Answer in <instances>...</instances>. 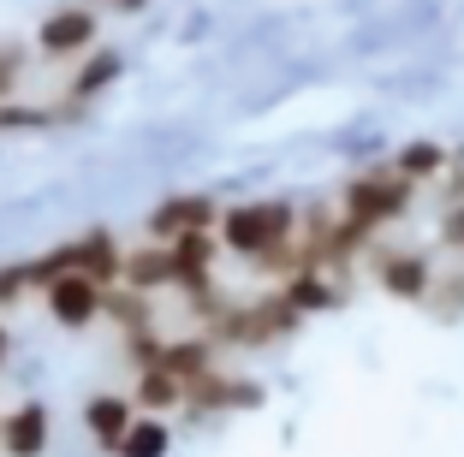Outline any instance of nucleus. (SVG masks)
Segmentation results:
<instances>
[{"label":"nucleus","instance_id":"nucleus-2","mask_svg":"<svg viewBox=\"0 0 464 457\" xmlns=\"http://www.w3.org/2000/svg\"><path fill=\"white\" fill-rule=\"evenodd\" d=\"M298 232H304V214H298V202H286V196L232 202L227 214H220V243H227L238 262H250V268H256L268 250L292 243Z\"/></svg>","mask_w":464,"mask_h":457},{"label":"nucleus","instance_id":"nucleus-6","mask_svg":"<svg viewBox=\"0 0 464 457\" xmlns=\"http://www.w3.org/2000/svg\"><path fill=\"white\" fill-rule=\"evenodd\" d=\"M220 214H227V208H220L215 196H173L150 214V238L173 243V238H191V232H215Z\"/></svg>","mask_w":464,"mask_h":457},{"label":"nucleus","instance_id":"nucleus-8","mask_svg":"<svg viewBox=\"0 0 464 457\" xmlns=\"http://www.w3.org/2000/svg\"><path fill=\"white\" fill-rule=\"evenodd\" d=\"M42 54L48 60H66V54H83L90 42H96V13L90 6H66V13H48L36 30Z\"/></svg>","mask_w":464,"mask_h":457},{"label":"nucleus","instance_id":"nucleus-3","mask_svg":"<svg viewBox=\"0 0 464 457\" xmlns=\"http://www.w3.org/2000/svg\"><path fill=\"white\" fill-rule=\"evenodd\" d=\"M304 327V315L286 303V291L274 285V291H262V297H232V309L220 315V327H215V338L220 345H245V350H262V345H280L286 333H298Z\"/></svg>","mask_w":464,"mask_h":457},{"label":"nucleus","instance_id":"nucleus-4","mask_svg":"<svg viewBox=\"0 0 464 457\" xmlns=\"http://www.w3.org/2000/svg\"><path fill=\"white\" fill-rule=\"evenodd\" d=\"M369 268H375V285L387 297H399V303H429L435 280H440V262L429 250H382L375 243V262Z\"/></svg>","mask_w":464,"mask_h":457},{"label":"nucleus","instance_id":"nucleus-14","mask_svg":"<svg viewBox=\"0 0 464 457\" xmlns=\"http://www.w3.org/2000/svg\"><path fill=\"white\" fill-rule=\"evenodd\" d=\"M280 291H286V303H292L298 315H322V309H334V303H340V285H334V273H328V268L298 273V280H286Z\"/></svg>","mask_w":464,"mask_h":457},{"label":"nucleus","instance_id":"nucleus-18","mask_svg":"<svg viewBox=\"0 0 464 457\" xmlns=\"http://www.w3.org/2000/svg\"><path fill=\"white\" fill-rule=\"evenodd\" d=\"M113 78H120V54H96L90 66L78 71V78H72V101H90V95H96V90H108Z\"/></svg>","mask_w":464,"mask_h":457},{"label":"nucleus","instance_id":"nucleus-5","mask_svg":"<svg viewBox=\"0 0 464 457\" xmlns=\"http://www.w3.org/2000/svg\"><path fill=\"white\" fill-rule=\"evenodd\" d=\"M48 315H54L66 333H78V327H90L102 315V303H108V291H102L90 273H60V280H48Z\"/></svg>","mask_w":464,"mask_h":457},{"label":"nucleus","instance_id":"nucleus-11","mask_svg":"<svg viewBox=\"0 0 464 457\" xmlns=\"http://www.w3.org/2000/svg\"><path fill=\"white\" fill-rule=\"evenodd\" d=\"M0 445L13 457H42L48 452V410L42 404H18L13 416L0 422Z\"/></svg>","mask_w":464,"mask_h":457},{"label":"nucleus","instance_id":"nucleus-7","mask_svg":"<svg viewBox=\"0 0 464 457\" xmlns=\"http://www.w3.org/2000/svg\"><path fill=\"white\" fill-rule=\"evenodd\" d=\"M185 404H191L197 416H220V410H256L262 404V386L256 380H238V375H203L185 386Z\"/></svg>","mask_w":464,"mask_h":457},{"label":"nucleus","instance_id":"nucleus-12","mask_svg":"<svg viewBox=\"0 0 464 457\" xmlns=\"http://www.w3.org/2000/svg\"><path fill=\"white\" fill-rule=\"evenodd\" d=\"M125 285H131V291H150V297H155V285H179L173 250H167V243H150V250H125Z\"/></svg>","mask_w":464,"mask_h":457},{"label":"nucleus","instance_id":"nucleus-19","mask_svg":"<svg viewBox=\"0 0 464 457\" xmlns=\"http://www.w3.org/2000/svg\"><path fill=\"white\" fill-rule=\"evenodd\" d=\"M18 71H24V60H18V48H13V42H0V95H6V90L18 83Z\"/></svg>","mask_w":464,"mask_h":457},{"label":"nucleus","instance_id":"nucleus-16","mask_svg":"<svg viewBox=\"0 0 464 457\" xmlns=\"http://www.w3.org/2000/svg\"><path fill=\"white\" fill-rule=\"evenodd\" d=\"M137 404H150V410H173V404H185V380L167 375V368H143V375H137Z\"/></svg>","mask_w":464,"mask_h":457},{"label":"nucleus","instance_id":"nucleus-20","mask_svg":"<svg viewBox=\"0 0 464 457\" xmlns=\"http://www.w3.org/2000/svg\"><path fill=\"white\" fill-rule=\"evenodd\" d=\"M113 6H125V13H143V0H113Z\"/></svg>","mask_w":464,"mask_h":457},{"label":"nucleus","instance_id":"nucleus-21","mask_svg":"<svg viewBox=\"0 0 464 457\" xmlns=\"http://www.w3.org/2000/svg\"><path fill=\"white\" fill-rule=\"evenodd\" d=\"M6 345H13V338H6V327H0V363H6Z\"/></svg>","mask_w":464,"mask_h":457},{"label":"nucleus","instance_id":"nucleus-10","mask_svg":"<svg viewBox=\"0 0 464 457\" xmlns=\"http://www.w3.org/2000/svg\"><path fill=\"white\" fill-rule=\"evenodd\" d=\"M173 250V268H179V291H208L215 285V232H191V238H173L167 243Z\"/></svg>","mask_w":464,"mask_h":457},{"label":"nucleus","instance_id":"nucleus-1","mask_svg":"<svg viewBox=\"0 0 464 457\" xmlns=\"http://www.w3.org/2000/svg\"><path fill=\"white\" fill-rule=\"evenodd\" d=\"M411 208H417V185H411V178H399L387 161L369 167V173H357L352 185H345V196H340V220L363 243H375L387 226H399Z\"/></svg>","mask_w":464,"mask_h":457},{"label":"nucleus","instance_id":"nucleus-13","mask_svg":"<svg viewBox=\"0 0 464 457\" xmlns=\"http://www.w3.org/2000/svg\"><path fill=\"white\" fill-rule=\"evenodd\" d=\"M83 428L96 433L102 445H113V452H120V440L131 433V404H125L120 392H96V398L83 404Z\"/></svg>","mask_w":464,"mask_h":457},{"label":"nucleus","instance_id":"nucleus-15","mask_svg":"<svg viewBox=\"0 0 464 457\" xmlns=\"http://www.w3.org/2000/svg\"><path fill=\"white\" fill-rule=\"evenodd\" d=\"M102 315H113V321L125 327V338L150 333V327H155V297L150 291H131V285H113L108 303H102Z\"/></svg>","mask_w":464,"mask_h":457},{"label":"nucleus","instance_id":"nucleus-17","mask_svg":"<svg viewBox=\"0 0 464 457\" xmlns=\"http://www.w3.org/2000/svg\"><path fill=\"white\" fill-rule=\"evenodd\" d=\"M167 445H173V433L161 422H131V433L120 440V457H167Z\"/></svg>","mask_w":464,"mask_h":457},{"label":"nucleus","instance_id":"nucleus-9","mask_svg":"<svg viewBox=\"0 0 464 457\" xmlns=\"http://www.w3.org/2000/svg\"><path fill=\"white\" fill-rule=\"evenodd\" d=\"M452 161H459V155H452L447 143H435V137H417V143H405L387 167H393L399 178H411L417 190H429V185H440V178L452 173Z\"/></svg>","mask_w":464,"mask_h":457}]
</instances>
